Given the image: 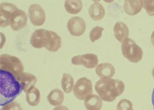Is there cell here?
Returning a JSON list of instances; mask_svg holds the SVG:
<instances>
[{"mask_svg":"<svg viewBox=\"0 0 154 110\" xmlns=\"http://www.w3.org/2000/svg\"><path fill=\"white\" fill-rule=\"evenodd\" d=\"M61 83L62 89L66 93L72 92L74 87V80L72 75L69 74L64 73Z\"/></svg>","mask_w":154,"mask_h":110,"instance_id":"22","label":"cell"},{"mask_svg":"<svg viewBox=\"0 0 154 110\" xmlns=\"http://www.w3.org/2000/svg\"><path fill=\"white\" fill-rule=\"evenodd\" d=\"M143 7L148 15L154 16V1H143Z\"/></svg>","mask_w":154,"mask_h":110,"instance_id":"25","label":"cell"},{"mask_svg":"<svg viewBox=\"0 0 154 110\" xmlns=\"http://www.w3.org/2000/svg\"><path fill=\"white\" fill-rule=\"evenodd\" d=\"M67 26L70 34L75 37H79L84 34L86 29L85 21L79 16L70 18Z\"/></svg>","mask_w":154,"mask_h":110,"instance_id":"10","label":"cell"},{"mask_svg":"<svg viewBox=\"0 0 154 110\" xmlns=\"http://www.w3.org/2000/svg\"><path fill=\"white\" fill-rule=\"evenodd\" d=\"M51 39V31L39 29L36 30L32 34L30 43L36 49H42L48 45Z\"/></svg>","mask_w":154,"mask_h":110,"instance_id":"6","label":"cell"},{"mask_svg":"<svg viewBox=\"0 0 154 110\" xmlns=\"http://www.w3.org/2000/svg\"><path fill=\"white\" fill-rule=\"evenodd\" d=\"M95 89L102 100L112 102L124 92L125 85L123 81L119 80L105 78L97 82Z\"/></svg>","mask_w":154,"mask_h":110,"instance_id":"2","label":"cell"},{"mask_svg":"<svg viewBox=\"0 0 154 110\" xmlns=\"http://www.w3.org/2000/svg\"><path fill=\"white\" fill-rule=\"evenodd\" d=\"M98 62L97 55L92 53L76 55L73 57L71 60V62L73 64L83 65L88 69H93L97 67Z\"/></svg>","mask_w":154,"mask_h":110,"instance_id":"8","label":"cell"},{"mask_svg":"<svg viewBox=\"0 0 154 110\" xmlns=\"http://www.w3.org/2000/svg\"><path fill=\"white\" fill-rule=\"evenodd\" d=\"M97 75L101 78H111L116 73L115 67L109 63H103L98 65L96 68Z\"/></svg>","mask_w":154,"mask_h":110,"instance_id":"13","label":"cell"},{"mask_svg":"<svg viewBox=\"0 0 154 110\" xmlns=\"http://www.w3.org/2000/svg\"><path fill=\"white\" fill-rule=\"evenodd\" d=\"M117 110H134L133 103L127 99H121L117 105Z\"/></svg>","mask_w":154,"mask_h":110,"instance_id":"24","label":"cell"},{"mask_svg":"<svg viewBox=\"0 0 154 110\" xmlns=\"http://www.w3.org/2000/svg\"><path fill=\"white\" fill-rule=\"evenodd\" d=\"M18 7L13 4L4 2L0 5V26L2 28L11 25V21Z\"/></svg>","mask_w":154,"mask_h":110,"instance_id":"7","label":"cell"},{"mask_svg":"<svg viewBox=\"0 0 154 110\" xmlns=\"http://www.w3.org/2000/svg\"><path fill=\"white\" fill-rule=\"evenodd\" d=\"M84 104L88 110H100L102 107V100L98 95L91 94L86 97Z\"/></svg>","mask_w":154,"mask_h":110,"instance_id":"16","label":"cell"},{"mask_svg":"<svg viewBox=\"0 0 154 110\" xmlns=\"http://www.w3.org/2000/svg\"><path fill=\"white\" fill-rule=\"evenodd\" d=\"M121 50L125 58L129 61L137 63L142 60L143 51L142 49L134 41L128 38H126L122 42Z\"/></svg>","mask_w":154,"mask_h":110,"instance_id":"4","label":"cell"},{"mask_svg":"<svg viewBox=\"0 0 154 110\" xmlns=\"http://www.w3.org/2000/svg\"><path fill=\"white\" fill-rule=\"evenodd\" d=\"M40 92L36 87H33L26 93V101L30 106H38L40 102Z\"/></svg>","mask_w":154,"mask_h":110,"instance_id":"19","label":"cell"},{"mask_svg":"<svg viewBox=\"0 0 154 110\" xmlns=\"http://www.w3.org/2000/svg\"><path fill=\"white\" fill-rule=\"evenodd\" d=\"M152 103L154 109V88L153 90L152 94Z\"/></svg>","mask_w":154,"mask_h":110,"instance_id":"29","label":"cell"},{"mask_svg":"<svg viewBox=\"0 0 154 110\" xmlns=\"http://www.w3.org/2000/svg\"><path fill=\"white\" fill-rule=\"evenodd\" d=\"M0 105L4 106L14 100L22 93L19 81L9 72L0 70Z\"/></svg>","mask_w":154,"mask_h":110,"instance_id":"1","label":"cell"},{"mask_svg":"<svg viewBox=\"0 0 154 110\" xmlns=\"http://www.w3.org/2000/svg\"><path fill=\"white\" fill-rule=\"evenodd\" d=\"M1 110H23L21 105L16 101H13L3 106Z\"/></svg>","mask_w":154,"mask_h":110,"instance_id":"26","label":"cell"},{"mask_svg":"<svg viewBox=\"0 0 154 110\" xmlns=\"http://www.w3.org/2000/svg\"><path fill=\"white\" fill-rule=\"evenodd\" d=\"M48 101L50 105L57 107L63 103L65 99L64 93L59 89L52 90L47 97Z\"/></svg>","mask_w":154,"mask_h":110,"instance_id":"18","label":"cell"},{"mask_svg":"<svg viewBox=\"0 0 154 110\" xmlns=\"http://www.w3.org/2000/svg\"><path fill=\"white\" fill-rule=\"evenodd\" d=\"M53 110H69V109L68 108H67L66 106H57L56 107V108H54Z\"/></svg>","mask_w":154,"mask_h":110,"instance_id":"27","label":"cell"},{"mask_svg":"<svg viewBox=\"0 0 154 110\" xmlns=\"http://www.w3.org/2000/svg\"><path fill=\"white\" fill-rule=\"evenodd\" d=\"M66 11L70 14H78L82 9V3L81 0H67L65 3Z\"/></svg>","mask_w":154,"mask_h":110,"instance_id":"20","label":"cell"},{"mask_svg":"<svg viewBox=\"0 0 154 110\" xmlns=\"http://www.w3.org/2000/svg\"><path fill=\"white\" fill-rule=\"evenodd\" d=\"M143 6V1L126 0L124 4V10L127 14L134 16L141 11Z\"/></svg>","mask_w":154,"mask_h":110,"instance_id":"15","label":"cell"},{"mask_svg":"<svg viewBox=\"0 0 154 110\" xmlns=\"http://www.w3.org/2000/svg\"><path fill=\"white\" fill-rule=\"evenodd\" d=\"M28 22V16L26 12L18 9L14 13L11 21V27L15 31H18L24 28Z\"/></svg>","mask_w":154,"mask_h":110,"instance_id":"11","label":"cell"},{"mask_svg":"<svg viewBox=\"0 0 154 110\" xmlns=\"http://www.w3.org/2000/svg\"><path fill=\"white\" fill-rule=\"evenodd\" d=\"M73 93L77 99L84 100L86 97L93 93L92 82L85 77L80 78L74 86Z\"/></svg>","mask_w":154,"mask_h":110,"instance_id":"5","label":"cell"},{"mask_svg":"<svg viewBox=\"0 0 154 110\" xmlns=\"http://www.w3.org/2000/svg\"><path fill=\"white\" fill-rule=\"evenodd\" d=\"M19 82L22 90L24 93H27L29 90L34 87L37 82L36 76L27 72H23L20 75Z\"/></svg>","mask_w":154,"mask_h":110,"instance_id":"12","label":"cell"},{"mask_svg":"<svg viewBox=\"0 0 154 110\" xmlns=\"http://www.w3.org/2000/svg\"><path fill=\"white\" fill-rule=\"evenodd\" d=\"M89 14L91 18L94 20H100L105 16V8L98 2H95L89 9Z\"/></svg>","mask_w":154,"mask_h":110,"instance_id":"17","label":"cell"},{"mask_svg":"<svg viewBox=\"0 0 154 110\" xmlns=\"http://www.w3.org/2000/svg\"><path fill=\"white\" fill-rule=\"evenodd\" d=\"M151 39L152 44L154 46V31L152 33V35H151Z\"/></svg>","mask_w":154,"mask_h":110,"instance_id":"28","label":"cell"},{"mask_svg":"<svg viewBox=\"0 0 154 110\" xmlns=\"http://www.w3.org/2000/svg\"><path fill=\"white\" fill-rule=\"evenodd\" d=\"M51 39L50 43L45 47L48 51L52 52L57 51L61 46V38L56 33L51 31Z\"/></svg>","mask_w":154,"mask_h":110,"instance_id":"21","label":"cell"},{"mask_svg":"<svg viewBox=\"0 0 154 110\" xmlns=\"http://www.w3.org/2000/svg\"><path fill=\"white\" fill-rule=\"evenodd\" d=\"M113 30L115 38L119 42H122L125 39L129 37V29L126 24L122 22H117L114 26Z\"/></svg>","mask_w":154,"mask_h":110,"instance_id":"14","label":"cell"},{"mask_svg":"<svg viewBox=\"0 0 154 110\" xmlns=\"http://www.w3.org/2000/svg\"><path fill=\"white\" fill-rule=\"evenodd\" d=\"M104 29L100 26H96L91 30L90 32L89 37L91 42H94L99 39L102 35V32Z\"/></svg>","mask_w":154,"mask_h":110,"instance_id":"23","label":"cell"},{"mask_svg":"<svg viewBox=\"0 0 154 110\" xmlns=\"http://www.w3.org/2000/svg\"><path fill=\"white\" fill-rule=\"evenodd\" d=\"M0 70L9 72L19 81L20 75L23 73L24 67L18 57L4 54L0 56Z\"/></svg>","mask_w":154,"mask_h":110,"instance_id":"3","label":"cell"},{"mask_svg":"<svg viewBox=\"0 0 154 110\" xmlns=\"http://www.w3.org/2000/svg\"><path fill=\"white\" fill-rule=\"evenodd\" d=\"M30 20L33 25L40 26L46 20V14L42 7L39 5H32L29 9Z\"/></svg>","mask_w":154,"mask_h":110,"instance_id":"9","label":"cell"}]
</instances>
